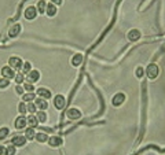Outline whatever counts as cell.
<instances>
[{
    "label": "cell",
    "instance_id": "obj_1",
    "mask_svg": "<svg viewBox=\"0 0 165 155\" xmlns=\"http://www.w3.org/2000/svg\"><path fill=\"white\" fill-rule=\"evenodd\" d=\"M8 63H10V67L11 69H15V70L22 69V62H21V59L19 58H17V56H11Z\"/></svg>",
    "mask_w": 165,
    "mask_h": 155
},
{
    "label": "cell",
    "instance_id": "obj_2",
    "mask_svg": "<svg viewBox=\"0 0 165 155\" xmlns=\"http://www.w3.org/2000/svg\"><path fill=\"white\" fill-rule=\"evenodd\" d=\"M146 73H147L149 78H156L158 74V67L156 65H150L149 67H147V70H146Z\"/></svg>",
    "mask_w": 165,
    "mask_h": 155
},
{
    "label": "cell",
    "instance_id": "obj_3",
    "mask_svg": "<svg viewBox=\"0 0 165 155\" xmlns=\"http://www.w3.org/2000/svg\"><path fill=\"white\" fill-rule=\"evenodd\" d=\"M1 74H3L4 78H7V80L14 78V77H15V74H14V72H12V69L10 67V66H8V67H3V70H1Z\"/></svg>",
    "mask_w": 165,
    "mask_h": 155
},
{
    "label": "cell",
    "instance_id": "obj_4",
    "mask_svg": "<svg viewBox=\"0 0 165 155\" xmlns=\"http://www.w3.org/2000/svg\"><path fill=\"white\" fill-rule=\"evenodd\" d=\"M25 143H26V137L25 136H15L12 139V144L14 146H18V147H22Z\"/></svg>",
    "mask_w": 165,
    "mask_h": 155
},
{
    "label": "cell",
    "instance_id": "obj_5",
    "mask_svg": "<svg viewBox=\"0 0 165 155\" xmlns=\"http://www.w3.org/2000/svg\"><path fill=\"white\" fill-rule=\"evenodd\" d=\"M40 78V73L37 72V70H32V72L28 74V83H35V81H37V80Z\"/></svg>",
    "mask_w": 165,
    "mask_h": 155
},
{
    "label": "cell",
    "instance_id": "obj_6",
    "mask_svg": "<svg viewBox=\"0 0 165 155\" xmlns=\"http://www.w3.org/2000/svg\"><path fill=\"white\" fill-rule=\"evenodd\" d=\"M28 125V119L25 118V117H19V118H17L15 121V128L17 129H22Z\"/></svg>",
    "mask_w": 165,
    "mask_h": 155
},
{
    "label": "cell",
    "instance_id": "obj_7",
    "mask_svg": "<svg viewBox=\"0 0 165 155\" xmlns=\"http://www.w3.org/2000/svg\"><path fill=\"white\" fill-rule=\"evenodd\" d=\"M37 93L40 96L41 99H50L51 98V92L48 89H45V88H40V89H37Z\"/></svg>",
    "mask_w": 165,
    "mask_h": 155
},
{
    "label": "cell",
    "instance_id": "obj_8",
    "mask_svg": "<svg viewBox=\"0 0 165 155\" xmlns=\"http://www.w3.org/2000/svg\"><path fill=\"white\" fill-rule=\"evenodd\" d=\"M36 8L35 7H28L26 8V11H25V17L28 18V19H33V18H36Z\"/></svg>",
    "mask_w": 165,
    "mask_h": 155
},
{
    "label": "cell",
    "instance_id": "obj_9",
    "mask_svg": "<svg viewBox=\"0 0 165 155\" xmlns=\"http://www.w3.org/2000/svg\"><path fill=\"white\" fill-rule=\"evenodd\" d=\"M54 102H55V107L58 108V110H61V108L65 107V98H63V96L58 95L55 98V100H54Z\"/></svg>",
    "mask_w": 165,
    "mask_h": 155
},
{
    "label": "cell",
    "instance_id": "obj_10",
    "mask_svg": "<svg viewBox=\"0 0 165 155\" xmlns=\"http://www.w3.org/2000/svg\"><path fill=\"white\" fill-rule=\"evenodd\" d=\"M80 116H81V113L77 108H70L68 111V117L70 119H77V118H80Z\"/></svg>",
    "mask_w": 165,
    "mask_h": 155
},
{
    "label": "cell",
    "instance_id": "obj_11",
    "mask_svg": "<svg viewBox=\"0 0 165 155\" xmlns=\"http://www.w3.org/2000/svg\"><path fill=\"white\" fill-rule=\"evenodd\" d=\"M124 100H125V96L122 95V93H118V95H116L114 98H113V104L120 106V104L124 103Z\"/></svg>",
    "mask_w": 165,
    "mask_h": 155
},
{
    "label": "cell",
    "instance_id": "obj_12",
    "mask_svg": "<svg viewBox=\"0 0 165 155\" xmlns=\"http://www.w3.org/2000/svg\"><path fill=\"white\" fill-rule=\"evenodd\" d=\"M35 104H36V107L40 108V110H44V108L48 107V103H47L44 99H36L35 100Z\"/></svg>",
    "mask_w": 165,
    "mask_h": 155
},
{
    "label": "cell",
    "instance_id": "obj_13",
    "mask_svg": "<svg viewBox=\"0 0 165 155\" xmlns=\"http://www.w3.org/2000/svg\"><path fill=\"white\" fill-rule=\"evenodd\" d=\"M50 146H53V147H58V146H61L62 144V139L61 137H56V136H54V137H51V139L48 140Z\"/></svg>",
    "mask_w": 165,
    "mask_h": 155
},
{
    "label": "cell",
    "instance_id": "obj_14",
    "mask_svg": "<svg viewBox=\"0 0 165 155\" xmlns=\"http://www.w3.org/2000/svg\"><path fill=\"white\" fill-rule=\"evenodd\" d=\"M28 125H29L30 128H33V129H35V128L39 125V119H37L35 116H30V117L28 118Z\"/></svg>",
    "mask_w": 165,
    "mask_h": 155
},
{
    "label": "cell",
    "instance_id": "obj_15",
    "mask_svg": "<svg viewBox=\"0 0 165 155\" xmlns=\"http://www.w3.org/2000/svg\"><path fill=\"white\" fill-rule=\"evenodd\" d=\"M26 135H25V137L28 140H32V139H35L36 137V132H35V129L33 128H29V129H26V132H25Z\"/></svg>",
    "mask_w": 165,
    "mask_h": 155
},
{
    "label": "cell",
    "instance_id": "obj_16",
    "mask_svg": "<svg viewBox=\"0 0 165 155\" xmlns=\"http://www.w3.org/2000/svg\"><path fill=\"white\" fill-rule=\"evenodd\" d=\"M139 36H141V33L138 32V30H131L128 34V39L131 40V41H135V40L139 39Z\"/></svg>",
    "mask_w": 165,
    "mask_h": 155
},
{
    "label": "cell",
    "instance_id": "obj_17",
    "mask_svg": "<svg viewBox=\"0 0 165 155\" xmlns=\"http://www.w3.org/2000/svg\"><path fill=\"white\" fill-rule=\"evenodd\" d=\"M19 30H21V26L19 25H14V26H12L11 28V30H10V36H17V34H18V33H19Z\"/></svg>",
    "mask_w": 165,
    "mask_h": 155
},
{
    "label": "cell",
    "instance_id": "obj_18",
    "mask_svg": "<svg viewBox=\"0 0 165 155\" xmlns=\"http://www.w3.org/2000/svg\"><path fill=\"white\" fill-rule=\"evenodd\" d=\"M55 12H56L55 6H54V4H48V6H47V14H48L50 17H53V15H55Z\"/></svg>",
    "mask_w": 165,
    "mask_h": 155
},
{
    "label": "cell",
    "instance_id": "obj_19",
    "mask_svg": "<svg viewBox=\"0 0 165 155\" xmlns=\"http://www.w3.org/2000/svg\"><path fill=\"white\" fill-rule=\"evenodd\" d=\"M30 67H32V66H30V63H28V62H26V63H24V65H22V73H24V74L30 73V72H32V70H30Z\"/></svg>",
    "mask_w": 165,
    "mask_h": 155
},
{
    "label": "cell",
    "instance_id": "obj_20",
    "mask_svg": "<svg viewBox=\"0 0 165 155\" xmlns=\"http://www.w3.org/2000/svg\"><path fill=\"white\" fill-rule=\"evenodd\" d=\"M24 100H25V102H28V103H30L32 100H35V95H33L32 92H29V93L24 95Z\"/></svg>",
    "mask_w": 165,
    "mask_h": 155
},
{
    "label": "cell",
    "instance_id": "obj_21",
    "mask_svg": "<svg viewBox=\"0 0 165 155\" xmlns=\"http://www.w3.org/2000/svg\"><path fill=\"white\" fill-rule=\"evenodd\" d=\"M81 60H83V56H81V55H76L74 58H73L72 63L74 65V66H79V65L81 63Z\"/></svg>",
    "mask_w": 165,
    "mask_h": 155
},
{
    "label": "cell",
    "instance_id": "obj_22",
    "mask_svg": "<svg viewBox=\"0 0 165 155\" xmlns=\"http://www.w3.org/2000/svg\"><path fill=\"white\" fill-rule=\"evenodd\" d=\"M4 155H15V146H10L6 148V154Z\"/></svg>",
    "mask_w": 165,
    "mask_h": 155
},
{
    "label": "cell",
    "instance_id": "obj_23",
    "mask_svg": "<svg viewBox=\"0 0 165 155\" xmlns=\"http://www.w3.org/2000/svg\"><path fill=\"white\" fill-rule=\"evenodd\" d=\"M36 139L39 140L40 143H43V141H45V140L48 139V137H47V135H45V133H37V135H36Z\"/></svg>",
    "mask_w": 165,
    "mask_h": 155
},
{
    "label": "cell",
    "instance_id": "obj_24",
    "mask_svg": "<svg viewBox=\"0 0 165 155\" xmlns=\"http://www.w3.org/2000/svg\"><path fill=\"white\" fill-rule=\"evenodd\" d=\"M7 135H8V129L7 128H1V129H0V140L6 139V136Z\"/></svg>",
    "mask_w": 165,
    "mask_h": 155
},
{
    "label": "cell",
    "instance_id": "obj_25",
    "mask_svg": "<svg viewBox=\"0 0 165 155\" xmlns=\"http://www.w3.org/2000/svg\"><path fill=\"white\" fill-rule=\"evenodd\" d=\"M37 119H39L40 122H45V119H47V116H45L43 111H39V113H37Z\"/></svg>",
    "mask_w": 165,
    "mask_h": 155
},
{
    "label": "cell",
    "instance_id": "obj_26",
    "mask_svg": "<svg viewBox=\"0 0 165 155\" xmlns=\"http://www.w3.org/2000/svg\"><path fill=\"white\" fill-rule=\"evenodd\" d=\"M26 107H28V111L29 113H32V114H33V113H36V104H33V103H28V106H26Z\"/></svg>",
    "mask_w": 165,
    "mask_h": 155
},
{
    "label": "cell",
    "instance_id": "obj_27",
    "mask_svg": "<svg viewBox=\"0 0 165 155\" xmlns=\"http://www.w3.org/2000/svg\"><path fill=\"white\" fill-rule=\"evenodd\" d=\"M8 80L7 78H1L0 80V88H6V87H8Z\"/></svg>",
    "mask_w": 165,
    "mask_h": 155
},
{
    "label": "cell",
    "instance_id": "obj_28",
    "mask_svg": "<svg viewBox=\"0 0 165 155\" xmlns=\"http://www.w3.org/2000/svg\"><path fill=\"white\" fill-rule=\"evenodd\" d=\"M37 8H39V12H44L45 3H44V1H39V6H37Z\"/></svg>",
    "mask_w": 165,
    "mask_h": 155
},
{
    "label": "cell",
    "instance_id": "obj_29",
    "mask_svg": "<svg viewBox=\"0 0 165 155\" xmlns=\"http://www.w3.org/2000/svg\"><path fill=\"white\" fill-rule=\"evenodd\" d=\"M19 111H21V114H25V113L28 111V107H26V104H25V103H21L19 104Z\"/></svg>",
    "mask_w": 165,
    "mask_h": 155
},
{
    "label": "cell",
    "instance_id": "obj_30",
    "mask_svg": "<svg viewBox=\"0 0 165 155\" xmlns=\"http://www.w3.org/2000/svg\"><path fill=\"white\" fill-rule=\"evenodd\" d=\"M24 89H26L28 92H32L33 91V85L30 83H25V85H24Z\"/></svg>",
    "mask_w": 165,
    "mask_h": 155
},
{
    "label": "cell",
    "instance_id": "obj_31",
    "mask_svg": "<svg viewBox=\"0 0 165 155\" xmlns=\"http://www.w3.org/2000/svg\"><path fill=\"white\" fill-rule=\"evenodd\" d=\"M15 81L18 84L22 83V81H24V76H22V74H17V76H15Z\"/></svg>",
    "mask_w": 165,
    "mask_h": 155
},
{
    "label": "cell",
    "instance_id": "obj_32",
    "mask_svg": "<svg viewBox=\"0 0 165 155\" xmlns=\"http://www.w3.org/2000/svg\"><path fill=\"white\" fill-rule=\"evenodd\" d=\"M135 73H136V76H138V77H142V76H143V70H142V67H138Z\"/></svg>",
    "mask_w": 165,
    "mask_h": 155
},
{
    "label": "cell",
    "instance_id": "obj_33",
    "mask_svg": "<svg viewBox=\"0 0 165 155\" xmlns=\"http://www.w3.org/2000/svg\"><path fill=\"white\" fill-rule=\"evenodd\" d=\"M4 154H6V148L3 146H0V155H4Z\"/></svg>",
    "mask_w": 165,
    "mask_h": 155
},
{
    "label": "cell",
    "instance_id": "obj_34",
    "mask_svg": "<svg viewBox=\"0 0 165 155\" xmlns=\"http://www.w3.org/2000/svg\"><path fill=\"white\" fill-rule=\"evenodd\" d=\"M15 89H17V92H18V93H22V92H24V88H22V87H17Z\"/></svg>",
    "mask_w": 165,
    "mask_h": 155
},
{
    "label": "cell",
    "instance_id": "obj_35",
    "mask_svg": "<svg viewBox=\"0 0 165 155\" xmlns=\"http://www.w3.org/2000/svg\"><path fill=\"white\" fill-rule=\"evenodd\" d=\"M53 1H54L55 4H61V1H62V0H53Z\"/></svg>",
    "mask_w": 165,
    "mask_h": 155
}]
</instances>
